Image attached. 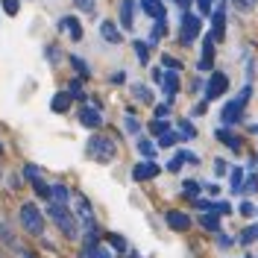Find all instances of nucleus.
Here are the masks:
<instances>
[{"mask_svg": "<svg viewBox=\"0 0 258 258\" xmlns=\"http://www.w3.org/2000/svg\"><path fill=\"white\" fill-rule=\"evenodd\" d=\"M47 217H53V223L62 229L64 235L71 238V241H77L80 238V223H77V217L68 211V206H59V203H50L47 209Z\"/></svg>", "mask_w": 258, "mask_h": 258, "instance_id": "obj_1", "label": "nucleus"}, {"mask_svg": "<svg viewBox=\"0 0 258 258\" xmlns=\"http://www.w3.org/2000/svg\"><path fill=\"white\" fill-rule=\"evenodd\" d=\"M249 97H252V88L246 85V88H243L241 94L235 97V100H229V103L223 106V112H220V120H223L226 126H235V123L241 120V114H243V106H246V100H249Z\"/></svg>", "mask_w": 258, "mask_h": 258, "instance_id": "obj_2", "label": "nucleus"}, {"mask_svg": "<svg viewBox=\"0 0 258 258\" xmlns=\"http://www.w3.org/2000/svg\"><path fill=\"white\" fill-rule=\"evenodd\" d=\"M114 153H117V147H114L112 138H106V135H94L91 141H88V156L97 161H112Z\"/></svg>", "mask_w": 258, "mask_h": 258, "instance_id": "obj_3", "label": "nucleus"}, {"mask_svg": "<svg viewBox=\"0 0 258 258\" xmlns=\"http://www.w3.org/2000/svg\"><path fill=\"white\" fill-rule=\"evenodd\" d=\"M21 226H24L30 235H41V232H44V217H41V211L35 209L32 203H24V206H21Z\"/></svg>", "mask_w": 258, "mask_h": 258, "instance_id": "obj_4", "label": "nucleus"}, {"mask_svg": "<svg viewBox=\"0 0 258 258\" xmlns=\"http://www.w3.org/2000/svg\"><path fill=\"white\" fill-rule=\"evenodd\" d=\"M200 30H203L200 18H197V15H191V12H185V15H182V32H179L182 44H194V38L200 35Z\"/></svg>", "mask_w": 258, "mask_h": 258, "instance_id": "obj_5", "label": "nucleus"}, {"mask_svg": "<svg viewBox=\"0 0 258 258\" xmlns=\"http://www.w3.org/2000/svg\"><path fill=\"white\" fill-rule=\"evenodd\" d=\"M226 88H229V77H226V74H220V71H217V74H211L209 85H206V100H217Z\"/></svg>", "mask_w": 258, "mask_h": 258, "instance_id": "obj_6", "label": "nucleus"}, {"mask_svg": "<svg viewBox=\"0 0 258 258\" xmlns=\"http://www.w3.org/2000/svg\"><path fill=\"white\" fill-rule=\"evenodd\" d=\"M164 220H167V226H170L173 232H188V229H191V217H188L185 211H167Z\"/></svg>", "mask_w": 258, "mask_h": 258, "instance_id": "obj_7", "label": "nucleus"}, {"mask_svg": "<svg viewBox=\"0 0 258 258\" xmlns=\"http://www.w3.org/2000/svg\"><path fill=\"white\" fill-rule=\"evenodd\" d=\"M156 173H159V164H156V161H141V164H135V167H132V179H135V182L153 179Z\"/></svg>", "mask_w": 258, "mask_h": 258, "instance_id": "obj_8", "label": "nucleus"}, {"mask_svg": "<svg viewBox=\"0 0 258 258\" xmlns=\"http://www.w3.org/2000/svg\"><path fill=\"white\" fill-rule=\"evenodd\" d=\"M80 123L88 129H97L100 123H103V114H100V109H94V106H85V109H80Z\"/></svg>", "mask_w": 258, "mask_h": 258, "instance_id": "obj_9", "label": "nucleus"}, {"mask_svg": "<svg viewBox=\"0 0 258 258\" xmlns=\"http://www.w3.org/2000/svg\"><path fill=\"white\" fill-rule=\"evenodd\" d=\"M100 35H103L109 44H120V41H123V32L117 30L112 21H100Z\"/></svg>", "mask_w": 258, "mask_h": 258, "instance_id": "obj_10", "label": "nucleus"}, {"mask_svg": "<svg viewBox=\"0 0 258 258\" xmlns=\"http://www.w3.org/2000/svg\"><path fill=\"white\" fill-rule=\"evenodd\" d=\"M59 30H64L74 41H80V38H82V27H80V21H77V18H62V21H59Z\"/></svg>", "mask_w": 258, "mask_h": 258, "instance_id": "obj_11", "label": "nucleus"}, {"mask_svg": "<svg viewBox=\"0 0 258 258\" xmlns=\"http://www.w3.org/2000/svg\"><path fill=\"white\" fill-rule=\"evenodd\" d=\"M164 97H167V103H173V97H176L179 91V77H176V71H170V74H164Z\"/></svg>", "mask_w": 258, "mask_h": 258, "instance_id": "obj_12", "label": "nucleus"}, {"mask_svg": "<svg viewBox=\"0 0 258 258\" xmlns=\"http://www.w3.org/2000/svg\"><path fill=\"white\" fill-rule=\"evenodd\" d=\"M141 9H144V15L156 18V21H164V6H161V0H141Z\"/></svg>", "mask_w": 258, "mask_h": 258, "instance_id": "obj_13", "label": "nucleus"}, {"mask_svg": "<svg viewBox=\"0 0 258 258\" xmlns=\"http://www.w3.org/2000/svg\"><path fill=\"white\" fill-rule=\"evenodd\" d=\"M132 18H135V3L120 0V24H123V30H132Z\"/></svg>", "mask_w": 258, "mask_h": 258, "instance_id": "obj_14", "label": "nucleus"}, {"mask_svg": "<svg viewBox=\"0 0 258 258\" xmlns=\"http://www.w3.org/2000/svg\"><path fill=\"white\" fill-rule=\"evenodd\" d=\"M50 109H53V112H59V114H64L68 109H71V94H68V91L53 94V100H50Z\"/></svg>", "mask_w": 258, "mask_h": 258, "instance_id": "obj_15", "label": "nucleus"}, {"mask_svg": "<svg viewBox=\"0 0 258 258\" xmlns=\"http://www.w3.org/2000/svg\"><path fill=\"white\" fill-rule=\"evenodd\" d=\"M211 56H214V38H206L203 41V59H200V71H209L211 68Z\"/></svg>", "mask_w": 258, "mask_h": 258, "instance_id": "obj_16", "label": "nucleus"}, {"mask_svg": "<svg viewBox=\"0 0 258 258\" xmlns=\"http://www.w3.org/2000/svg\"><path fill=\"white\" fill-rule=\"evenodd\" d=\"M211 24H214V30H211V38H214V41H220V38H223V27H226V12H223V9H217V12H214Z\"/></svg>", "mask_w": 258, "mask_h": 258, "instance_id": "obj_17", "label": "nucleus"}, {"mask_svg": "<svg viewBox=\"0 0 258 258\" xmlns=\"http://www.w3.org/2000/svg\"><path fill=\"white\" fill-rule=\"evenodd\" d=\"M217 141H223V144L229 147V150H235V153L241 150V138H238V135H232L229 129H217Z\"/></svg>", "mask_w": 258, "mask_h": 258, "instance_id": "obj_18", "label": "nucleus"}, {"mask_svg": "<svg viewBox=\"0 0 258 258\" xmlns=\"http://www.w3.org/2000/svg\"><path fill=\"white\" fill-rule=\"evenodd\" d=\"M132 94H135L138 103H147V106L153 103V91H150L147 85H141V82H135V85H132Z\"/></svg>", "mask_w": 258, "mask_h": 258, "instance_id": "obj_19", "label": "nucleus"}, {"mask_svg": "<svg viewBox=\"0 0 258 258\" xmlns=\"http://www.w3.org/2000/svg\"><path fill=\"white\" fill-rule=\"evenodd\" d=\"M200 223H203V229H209V232H217L220 229V217H217V211H206L200 217Z\"/></svg>", "mask_w": 258, "mask_h": 258, "instance_id": "obj_20", "label": "nucleus"}, {"mask_svg": "<svg viewBox=\"0 0 258 258\" xmlns=\"http://www.w3.org/2000/svg\"><path fill=\"white\" fill-rule=\"evenodd\" d=\"M80 258H109V252L97 243H85V249L80 252Z\"/></svg>", "mask_w": 258, "mask_h": 258, "instance_id": "obj_21", "label": "nucleus"}, {"mask_svg": "<svg viewBox=\"0 0 258 258\" xmlns=\"http://www.w3.org/2000/svg\"><path fill=\"white\" fill-rule=\"evenodd\" d=\"M50 200H53V203H59V206H64V203L71 200V194H68L64 185H53V188H50Z\"/></svg>", "mask_w": 258, "mask_h": 258, "instance_id": "obj_22", "label": "nucleus"}, {"mask_svg": "<svg viewBox=\"0 0 258 258\" xmlns=\"http://www.w3.org/2000/svg\"><path fill=\"white\" fill-rule=\"evenodd\" d=\"M156 150H159V147L153 144V141H147V138H141V141H138V153H141V156H144L147 161H153Z\"/></svg>", "mask_w": 258, "mask_h": 258, "instance_id": "obj_23", "label": "nucleus"}, {"mask_svg": "<svg viewBox=\"0 0 258 258\" xmlns=\"http://www.w3.org/2000/svg\"><path fill=\"white\" fill-rule=\"evenodd\" d=\"M0 241L6 243V246H15V243H18L15 232H12V229H9V226L3 223V220H0Z\"/></svg>", "mask_w": 258, "mask_h": 258, "instance_id": "obj_24", "label": "nucleus"}, {"mask_svg": "<svg viewBox=\"0 0 258 258\" xmlns=\"http://www.w3.org/2000/svg\"><path fill=\"white\" fill-rule=\"evenodd\" d=\"M241 188H243V170L232 167V194H241Z\"/></svg>", "mask_w": 258, "mask_h": 258, "instance_id": "obj_25", "label": "nucleus"}, {"mask_svg": "<svg viewBox=\"0 0 258 258\" xmlns=\"http://www.w3.org/2000/svg\"><path fill=\"white\" fill-rule=\"evenodd\" d=\"M135 53H138V62L141 64L150 62V44L147 41H135Z\"/></svg>", "mask_w": 258, "mask_h": 258, "instance_id": "obj_26", "label": "nucleus"}, {"mask_svg": "<svg viewBox=\"0 0 258 258\" xmlns=\"http://www.w3.org/2000/svg\"><path fill=\"white\" fill-rule=\"evenodd\" d=\"M182 188H185V197H188V200H200V182L188 179V182H185Z\"/></svg>", "mask_w": 258, "mask_h": 258, "instance_id": "obj_27", "label": "nucleus"}, {"mask_svg": "<svg viewBox=\"0 0 258 258\" xmlns=\"http://www.w3.org/2000/svg\"><path fill=\"white\" fill-rule=\"evenodd\" d=\"M32 188H35V194H38V197H44V200H50V185H44L41 179H32Z\"/></svg>", "mask_w": 258, "mask_h": 258, "instance_id": "obj_28", "label": "nucleus"}, {"mask_svg": "<svg viewBox=\"0 0 258 258\" xmlns=\"http://www.w3.org/2000/svg\"><path fill=\"white\" fill-rule=\"evenodd\" d=\"M176 141H179V135H176V132H164V135L159 138V147H173Z\"/></svg>", "mask_w": 258, "mask_h": 258, "instance_id": "obj_29", "label": "nucleus"}, {"mask_svg": "<svg viewBox=\"0 0 258 258\" xmlns=\"http://www.w3.org/2000/svg\"><path fill=\"white\" fill-rule=\"evenodd\" d=\"M255 238H258V229H255V226H249V229H243V232H241V243H252Z\"/></svg>", "mask_w": 258, "mask_h": 258, "instance_id": "obj_30", "label": "nucleus"}, {"mask_svg": "<svg viewBox=\"0 0 258 258\" xmlns=\"http://www.w3.org/2000/svg\"><path fill=\"white\" fill-rule=\"evenodd\" d=\"M167 32V27H164V21H156V27H153V35H150V41H159L161 35Z\"/></svg>", "mask_w": 258, "mask_h": 258, "instance_id": "obj_31", "label": "nucleus"}, {"mask_svg": "<svg viewBox=\"0 0 258 258\" xmlns=\"http://www.w3.org/2000/svg\"><path fill=\"white\" fill-rule=\"evenodd\" d=\"M179 129H182V138H194V135H197V129H194L188 120H179Z\"/></svg>", "mask_w": 258, "mask_h": 258, "instance_id": "obj_32", "label": "nucleus"}, {"mask_svg": "<svg viewBox=\"0 0 258 258\" xmlns=\"http://www.w3.org/2000/svg\"><path fill=\"white\" fill-rule=\"evenodd\" d=\"M74 3L80 6L85 15H94V0H74Z\"/></svg>", "mask_w": 258, "mask_h": 258, "instance_id": "obj_33", "label": "nucleus"}, {"mask_svg": "<svg viewBox=\"0 0 258 258\" xmlns=\"http://www.w3.org/2000/svg\"><path fill=\"white\" fill-rule=\"evenodd\" d=\"M71 64H74V68H77V71H80L82 77H88V74H91V71H88V64L82 62V59H77V56H71Z\"/></svg>", "mask_w": 258, "mask_h": 258, "instance_id": "obj_34", "label": "nucleus"}, {"mask_svg": "<svg viewBox=\"0 0 258 258\" xmlns=\"http://www.w3.org/2000/svg\"><path fill=\"white\" fill-rule=\"evenodd\" d=\"M150 129H153L156 135H164V132H170V129H167V120H153V123H150Z\"/></svg>", "mask_w": 258, "mask_h": 258, "instance_id": "obj_35", "label": "nucleus"}, {"mask_svg": "<svg viewBox=\"0 0 258 258\" xmlns=\"http://www.w3.org/2000/svg\"><path fill=\"white\" fill-rule=\"evenodd\" d=\"M18 9H21L18 0H3V12H6V15H18Z\"/></svg>", "mask_w": 258, "mask_h": 258, "instance_id": "obj_36", "label": "nucleus"}, {"mask_svg": "<svg viewBox=\"0 0 258 258\" xmlns=\"http://www.w3.org/2000/svg\"><path fill=\"white\" fill-rule=\"evenodd\" d=\"M182 153H179V156H173V159H170V164H167V170H170V173H179V167H182Z\"/></svg>", "mask_w": 258, "mask_h": 258, "instance_id": "obj_37", "label": "nucleus"}, {"mask_svg": "<svg viewBox=\"0 0 258 258\" xmlns=\"http://www.w3.org/2000/svg\"><path fill=\"white\" fill-rule=\"evenodd\" d=\"M214 173H217V176H226V173H229V164H226L223 159H217L214 161Z\"/></svg>", "mask_w": 258, "mask_h": 258, "instance_id": "obj_38", "label": "nucleus"}, {"mask_svg": "<svg viewBox=\"0 0 258 258\" xmlns=\"http://www.w3.org/2000/svg\"><path fill=\"white\" fill-rule=\"evenodd\" d=\"M161 62H164V68H170V71H179V68H182V62H179V59H173V56H164Z\"/></svg>", "mask_w": 258, "mask_h": 258, "instance_id": "obj_39", "label": "nucleus"}, {"mask_svg": "<svg viewBox=\"0 0 258 258\" xmlns=\"http://www.w3.org/2000/svg\"><path fill=\"white\" fill-rule=\"evenodd\" d=\"M24 176L30 179V182H32V179H41V176H38V167H35V164H27V167H24Z\"/></svg>", "mask_w": 258, "mask_h": 258, "instance_id": "obj_40", "label": "nucleus"}, {"mask_svg": "<svg viewBox=\"0 0 258 258\" xmlns=\"http://www.w3.org/2000/svg\"><path fill=\"white\" fill-rule=\"evenodd\" d=\"M123 126H126V132H138V129H141V123H138L135 117H126V120H123Z\"/></svg>", "mask_w": 258, "mask_h": 258, "instance_id": "obj_41", "label": "nucleus"}, {"mask_svg": "<svg viewBox=\"0 0 258 258\" xmlns=\"http://www.w3.org/2000/svg\"><path fill=\"white\" fill-rule=\"evenodd\" d=\"M255 188H258V176H249V179H246V185H243L241 191H246V194H252V191H255Z\"/></svg>", "mask_w": 258, "mask_h": 258, "instance_id": "obj_42", "label": "nucleus"}, {"mask_svg": "<svg viewBox=\"0 0 258 258\" xmlns=\"http://www.w3.org/2000/svg\"><path fill=\"white\" fill-rule=\"evenodd\" d=\"M109 241L114 243V249H126V241H123L120 235H109Z\"/></svg>", "mask_w": 258, "mask_h": 258, "instance_id": "obj_43", "label": "nucleus"}, {"mask_svg": "<svg viewBox=\"0 0 258 258\" xmlns=\"http://www.w3.org/2000/svg\"><path fill=\"white\" fill-rule=\"evenodd\" d=\"M170 112V103H161V106H156V117L159 120H164V114Z\"/></svg>", "mask_w": 258, "mask_h": 258, "instance_id": "obj_44", "label": "nucleus"}, {"mask_svg": "<svg viewBox=\"0 0 258 258\" xmlns=\"http://www.w3.org/2000/svg\"><path fill=\"white\" fill-rule=\"evenodd\" d=\"M243 214V217H252L255 214V209H252V203H241V209H238Z\"/></svg>", "mask_w": 258, "mask_h": 258, "instance_id": "obj_45", "label": "nucleus"}, {"mask_svg": "<svg viewBox=\"0 0 258 258\" xmlns=\"http://www.w3.org/2000/svg\"><path fill=\"white\" fill-rule=\"evenodd\" d=\"M59 59H62V53L56 47H47V62H59Z\"/></svg>", "mask_w": 258, "mask_h": 258, "instance_id": "obj_46", "label": "nucleus"}, {"mask_svg": "<svg viewBox=\"0 0 258 258\" xmlns=\"http://www.w3.org/2000/svg\"><path fill=\"white\" fill-rule=\"evenodd\" d=\"M214 211H217V214H229L232 206H229V203H214Z\"/></svg>", "mask_w": 258, "mask_h": 258, "instance_id": "obj_47", "label": "nucleus"}, {"mask_svg": "<svg viewBox=\"0 0 258 258\" xmlns=\"http://www.w3.org/2000/svg\"><path fill=\"white\" fill-rule=\"evenodd\" d=\"M217 246H220V249H229V246H232V238H229V235H220V238H217Z\"/></svg>", "mask_w": 258, "mask_h": 258, "instance_id": "obj_48", "label": "nucleus"}, {"mask_svg": "<svg viewBox=\"0 0 258 258\" xmlns=\"http://www.w3.org/2000/svg\"><path fill=\"white\" fill-rule=\"evenodd\" d=\"M197 3H200V12H203V15L211 12V0H197Z\"/></svg>", "mask_w": 258, "mask_h": 258, "instance_id": "obj_49", "label": "nucleus"}, {"mask_svg": "<svg viewBox=\"0 0 258 258\" xmlns=\"http://www.w3.org/2000/svg\"><path fill=\"white\" fill-rule=\"evenodd\" d=\"M252 3H255V0H238V6H241V9H252Z\"/></svg>", "mask_w": 258, "mask_h": 258, "instance_id": "obj_50", "label": "nucleus"}, {"mask_svg": "<svg viewBox=\"0 0 258 258\" xmlns=\"http://www.w3.org/2000/svg\"><path fill=\"white\" fill-rule=\"evenodd\" d=\"M21 258H35L32 252H27V249H21Z\"/></svg>", "mask_w": 258, "mask_h": 258, "instance_id": "obj_51", "label": "nucleus"}, {"mask_svg": "<svg viewBox=\"0 0 258 258\" xmlns=\"http://www.w3.org/2000/svg\"><path fill=\"white\" fill-rule=\"evenodd\" d=\"M0 156H3V144H0Z\"/></svg>", "mask_w": 258, "mask_h": 258, "instance_id": "obj_52", "label": "nucleus"}, {"mask_svg": "<svg viewBox=\"0 0 258 258\" xmlns=\"http://www.w3.org/2000/svg\"><path fill=\"white\" fill-rule=\"evenodd\" d=\"M0 258H3V255H0Z\"/></svg>", "mask_w": 258, "mask_h": 258, "instance_id": "obj_53", "label": "nucleus"}]
</instances>
